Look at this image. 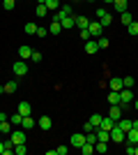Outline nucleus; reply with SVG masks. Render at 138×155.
Here are the masks:
<instances>
[{
    "instance_id": "obj_13",
    "label": "nucleus",
    "mask_w": 138,
    "mask_h": 155,
    "mask_svg": "<svg viewBox=\"0 0 138 155\" xmlns=\"http://www.w3.org/2000/svg\"><path fill=\"white\" fill-rule=\"evenodd\" d=\"M124 139H127V143H131V146H136V143H138V130H129V132H127V137H124Z\"/></svg>"
},
{
    "instance_id": "obj_9",
    "label": "nucleus",
    "mask_w": 138,
    "mask_h": 155,
    "mask_svg": "<svg viewBox=\"0 0 138 155\" xmlns=\"http://www.w3.org/2000/svg\"><path fill=\"white\" fill-rule=\"evenodd\" d=\"M60 23H62V30H72V28L76 26V16H74V14H69V16H65Z\"/></svg>"
},
{
    "instance_id": "obj_26",
    "label": "nucleus",
    "mask_w": 138,
    "mask_h": 155,
    "mask_svg": "<svg viewBox=\"0 0 138 155\" xmlns=\"http://www.w3.org/2000/svg\"><path fill=\"white\" fill-rule=\"evenodd\" d=\"M120 21H122V26H129V23L133 21V16L129 12H122V14H120Z\"/></svg>"
},
{
    "instance_id": "obj_15",
    "label": "nucleus",
    "mask_w": 138,
    "mask_h": 155,
    "mask_svg": "<svg viewBox=\"0 0 138 155\" xmlns=\"http://www.w3.org/2000/svg\"><path fill=\"white\" fill-rule=\"evenodd\" d=\"M99 127H104V130H108V132H111V130L115 127V120H113L111 116H104V118H101V125H99Z\"/></svg>"
},
{
    "instance_id": "obj_40",
    "label": "nucleus",
    "mask_w": 138,
    "mask_h": 155,
    "mask_svg": "<svg viewBox=\"0 0 138 155\" xmlns=\"http://www.w3.org/2000/svg\"><path fill=\"white\" fill-rule=\"evenodd\" d=\"M30 60H32V63H39V60H41V53H39V51H32V56H30Z\"/></svg>"
},
{
    "instance_id": "obj_56",
    "label": "nucleus",
    "mask_w": 138,
    "mask_h": 155,
    "mask_svg": "<svg viewBox=\"0 0 138 155\" xmlns=\"http://www.w3.org/2000/svg\"><path fill=\"white\" fill-rule=\"evenodd\" d=\"M87 2H94V0H87Z\"/></svg>"
},
{
    "instance_id": "obj_7",
    "label": "nucleus",
    "mask_w": 138,
    "mask_h": 155,
    "mask_svg": "<svg viewBox=\"0 0 138 155\" xmlns=\"http://www.w3.org/2000/svg\"><path fill=\"white\" fill-rule=\"evenodd\" d=\"M108 88H111V91H122V88H124L122 77H111L108 79Z\"/></svg>"
},
{
    "instance_id": "obj_11",
    "label": "nucleus",
    "mask_w": 138,
    "mask_h": 155,
    "mask_svg": "<svg viewBox=\"0 0 138 155\" xmlns=\"http://www.w3.org/2000/svg\"><path fill=\"white\" fill-rule=\"evenodd\" d=\"M94 132H97V139H99V141H106V143L111 141V132H108V130H104V127H97Z\"/></svg>"
},
{
    "instance_id": "obj_36",
    "label": "nucleus",
    "mask_w": 138,
    "mask_h": 155,
    "mask_svg": "<svg viewBox=\"0 0 138 155\" xmlns=\"http://www.w3.org/2000/svg\"><path fill=\"white\" fill-rule=\"evenodd\" d=\"M111 14H106V16H101V19H99V23H101V26H104V28H108V26H111Z\"/></svg>"
},
{
    "instance_id": "obj_38",
    "label": "nucleus",
    "mask_w": 138,
    "mask_h": 155,
    "mask_svg": "<svg viewBox=\"0 0 138 155\" xmlns=\"http://www.w3.org/2000/svg\"><path fill=\"white\" fill-rule=\"evenodd\" d=\"M46 14H48L46 5H37V16H46Z\"/></svg>"
},
{
    "instance_id": "obj_52",
    "label": "nucleus",
    "mask_w": 138,
    "mask_h": 155,
    "mask_svg": "<svg viewBox=\"0 0 138 155\" xmlns=\"http://www.w3.org/2000/svg\"><path fill=\"white\" fill-rule=\"evenodd\" d=\"M104 2H111V5H113V0H104Z\"/></svg>"
},
{
    "instance_id": "obj_8",
    "label": "nucleus",
    "mask_w": 138,
    "mask_h": 155,
    "mask_svg": "<svg viewBox=\"0 0 138 155\" xmlns=\"http://www.w3.org/2000/svg\"><path fill=\"white\" fill-rule=\"evenodd\" d=\"M16 111H19L21 116H32V104H30V102H19Z\"/></svg>"
},
{
    "instance_id": "obj_49",
    "label": "nucleus",
    "mask_w": 138,
    "mask_h": 155,
    "mask_svg": "<svg viewBox=\"0 0 138 155\" xmlns=\"http://www.w3.org/2000/svg\"><path fill=\"white\" fill-rule=\"evenodd\" d=\"M2 148H5V141H0V155H2Z\"/></svg>"
},
{
    "instance_id": "obj_35",
    "label": "nucleus",
    "mask_w": 138,
    "mask_h": 155,
    "mask_svg": "<svg viewBox=\"0 0 138 155\" xmlns=\"http://www.w3.org/2000/svg\"><path fill=\"white\" fill-rule=\"evenodd\" d=\"M37 28L39 26H35V23H26V32L28 35H37Z\"/></svg>"
},
{
    "instance_id": "obj_54",
    "label": "nucleus",
    "mask_w": 138,
    "mask_h": 155,
    "mask_svg": "<svg viewBox=\"0 0 138 155\" xmlns=\"http://www.w3.org/2000/svg\"><path fill=\"white\" fill-rule=\"evenodd\" d=\"M136 111H138V100H136Z\"/></svg>"
},
{
    "instance_id": "obj_34",
    "label": "nucleus",
    "mask_w": 138,
    "mask_h": 155,
    "mask_svg": "<svg viewBox=\"0 0 138 155\" xmlns=\"http://www.w3.org/2000/svg\"><path fill=\"white\" fill-rule=\"evenodd\" d=\"M122 81H124V88H133V86H136V81H133V77H129V74H127V77L122 79Z\"/></svg>"
},
{
    "instance_id": "obj_2",
    "label": "nucleus",
    "mask_w": 138,
    "mask_h": 155,
    "mask_svg": "<svg viewBox=\"0 0 138 155\" xmlns=\"http://www.w3.org/2000/svg\"><path fill=\"white\" fill-rule=\"evenodd\" d=\"M133 97H136L133 88H122V91H120V104H122V107H127L129 102H133Z\"/></svg>"
},
{
    "instance_id": "obj_37",
    "label": "nucleus",
    "mask_w": 138,
    "mask_h": 155,
    "mask_svg": "<svg viewBox=\"0 0 138 155\" xmlns=\"http://www.w3.org/2000/svg\"><path fill=\"white\" fill-rule=\"evenodd\" d=\"M14 2H16V0H2V7H5L7 12H12V9H14Z\"/></svg>"
},
{
    "instance_id": "obj_17",
    "label": "nucleus",
    "mask_w": 138,
    "mask_h": 155,
    "mask_svg": "<svg viewBox=\"0 0 138 155\" xmlns=\"http://www.w3.org/2000/svg\"><path fill=\"white\" fill-rule=\"evenodd\" d=\"M44 5H46V9H48V12H58L62 2H60V0H46Z\"/></svg>"
},
{
    "instance_id": "obj_53",
    "label": "nucleus",
    "mask_w": 138,
    "mask_h": 155,
    "mask_svg": "<svg viewBox=\"0 0 138 155\" xmlns=\"http://www.w3.org/2000/svg\"><path fill=\"white\" fill-rule=\"evenodd\" d=\"M136 155H138V143H136Z\"/></svg>"
},
{
    "instance_id": "obj_29",
    "label": "nucleus",
    "mask_w": 138,
    "mask_h": 155,
    "mask_svg": "<svg viewBox=\"0 0 138 155\" xmlns=\"http://www.w3.org/2000/svg\"><path fill=\"white\" fill-rule=\"evenodd\" d=\"M81 153H83V155H92V153H94V146H92V143H83V146H81Z\"/></svg>"
},
{
    "instance_id": "obj_3",
    "label": "nucleus",
    "mask_w": 138,
    "mask_h": 155,
    "mask_svg": "<svg viewBox=\"0 0 138 155\" xmlns=\"http://www.w3.org/2000/svg\"><path fill=\"white\" fill-rule=\"evenodd\" d=\"M124 137H127V132L122 127H118V125H115V127L111 130V141H115V143H122L124 141Z\"/></svg>"
},
{
    "instance_id": "obj_46",
    "label": "nucleus",
    "mask_w": 138,
    "mask_h": 155,
    "mask_svg": "<svg viewBox=\"0 0 138 155\" xmlns=\"http://www.w3.org/2000/svg\"><path fill=\"white\" fill-rule=\"evenodd\" d=\"M83 130H85V132H90V130H94V127H92V123H90V120H87V123L83 125Z\"/></svg>"
},
{
    "instance_id": "obj_31",
    "label": "nucleus",
    "mask_w": 138,
    "mask_h": 155,
    "mask_svg": "<svg viewBox=\"0 0 138 155\" xmlns=\"http://www.w3.org/2000/svg\"><path fill=\"white\" fill-rule=\"evenodd\" d=\"M108 44H111V42H108V37H104V35H101V37H97V46H99V49H108Z\"/></svg>"
},
{
    "instance_id": "obj_28",
    "label": "nucleus",
    "mask_w": 138,
    "mask_h": 155,
    "mask_svg": "<svg viewBox=\"0 0 138 155\" xmlns=\"http://www.w3.org/2000/svg\"><path fill=\"white\" fill-rule=\"evenodd\" d=\"M101 118H104V116H99V114H92V116H90V123H92V127H94V130L101 125Z\"/></svg>"
},
{
    "instance_id": "obj_45",
    "label": "nucleus",
    "mask_w": 138,
    "mask_h": 155,
    "mask_svg": "<svg viewBox=\"0 0 138 155\" xmlns=\"http://www.w3.org/2000/svg\"><path fill=\"white\" fill-rule=\"evenodd\" d=\"M127 155H136V146H131V143H129V148H127Z\"/></svg>"
},
{
    "instance_id": "obj_47",
    "label": "nucleus",
    "mask_w": 138,
    "mask_h": 155,
    "mask_svg": "<svg viewBox=\"0 0 138 155\" xmlns=\"http://www.w3.org/2000/svg\"><path fill=\"white\" fill-rule=\"evenodd\" d=\"M2 120H9V116H7L5 111H0V123H2Z\"/></svg>"
},
{
    "instance_id": "obj_44",
    "label": "nucleus",
    "mask_w": 138,
    "mask_h": 155,
    "mask_svg": "<svg viewBox=\"0 0 138 155\" xmlns=\"http://www.w3.org/2000/svg\"><path fill=\"white\" fill-rule=\"evenodd\" d=\"M106 14H108V12H106L104 7H99V9H97V16H99V19H101V16H106Z\"/></svg>"
},
{
    "instance_id": "obj_14",
    "label": "nucleus",
    "mask_w": 138,
    "mask_h": 155,
    "mask_svg": "<svg viewBox=\"0 0 138 155\" xmlns=\"http://www.w3.org/2000/svg\"><path fill=\"white\" fill-rule=\"evenodd\" d=\"M83 143H85V134H81V132H78V134L72 137V146H74V148H81Z\"/></svg>"
},
{
    "instance_id": "obj_51",
    "label": "nucleus",
    "mask_w": 138,
    "mask_h": 155,
    "mask_svg": "<svg viewBox=\"0 0 138 155\" xmlns=\"http://www.w3.org/2000/svg\"><path fill=\"white\" fill-rule=\"evenodd\" d=\"M69 2H81V0H69Z\"/></svg>"
},
{
    "instance_id": "obj_22",
    "label": "nucleus",
    "mask_w": 138,
    "mask_h": 155,
    "mask_svg": "<svg viewBox=\"0 0 138 155\" xmlns=\"http://www.w3.org/2000/svg\"><path fill=\"white\" fill-rule=\"evenodd\" d=\"M127 32H129L131 37H138V21H131V23L127 26Z\"/></svg>"
},
{
    "instance_id": "obj_33",
    "label": "nucleus",
    "mask_w": 138,
    "mask_h": 155,
    "mask_svg": "<svg viewBox=\"0 0 138 155\" xmlns=\"http://www.w3.org/2000/svg\"><path fill=\"white\" fill-rule=\"evenodd\" d=\"M16 88H19L16 81H7V84H5V93H16Z\"/></svg>"
},
{
    "instance_id": "obj_48",
    "label": "nucleus",
    "mask_w": 138,
    "mask_h": 155,
    "mask_svg": "<svg viewBox=\"0 0 138 155\" xmlns=\"http://www.w3.org/2000/svg\"><path fill=\"white\" fill-rule=\"evenodd\" d=\"M131 127H133V130H138V120H131Z\"/></svg>"
},
{
    "instance_id": "obj_6",
    "label": "nucleus",
    "mask_w": 138,
    "mask_h": 155,
    "mask_svg": "<svg viewBox=\"0 0 138 155\" xmlns=\"http://www.w3.org/2000/svg\"><path fill=\"white\" fill-rule=\"evenodd\" d=\"M92 37H101V32H104V26L99 23V21H90V26H87Z\"/></svg>"
},
{
    "instance_id": "obj_21",
    "label": "nucleus",
    "mask_w": 138,
    "mask_h": 155,
    "mask_svg": "<svg viewBox=\"0 0 138 155\" xmlns=\"http://www.w3.org/2000/svg\"><path fill=\"white\" fill-rule=\"evenodd\" d=\"M115 125H118V127H122L124 132H129V130H131V120H129V118H120Z\"/></svg>"
},
{
    "instance_id": "obj_1",
    "label": "nucleus",
    "mask_w": 138,
    "mask_h": 155,
    "mask_svg": "<svg viewBox=\"0 0 138 155\" xmlns=\"http://www.w3.org/2000/svg\"><path fill=\"white\" fill-rule=\"evenodd\" d=\"M9 139H12L14 146H19V143H26V130L23 127H14L9 132Z\"/></svg>"
},
{
    "instance_id": "obj_5",
    "label": "nucleus",
    "mask_w": 138,
    "mask_h": 155,
    "mask_svg": "<svg viewBox=\"0 0 138 155\" xmlns=\"http://www.w3.org/2000/svg\"><path fill=\"white\" fill-rule=\"evenodd\" d=\"M122 111H124V107H122V104H111V111H108V116H111L113 120L118 123L120 118H122Z\"/></svg>"
},
{
    "instance_id": "obj_23",
    "label": "nucleus",
    "mask_w": 138,
    "mask_h": 155,
    "mask_svg": "<svg viewBox=\"0 0 138 155\" xmlns=\"http://www.w3.org/2000/svg\"><path fill=\"white\" fill-rule=\"evenodd\" d=\"M12 130H14V125L9 123V120H2V123H0V132H2V134H9Z\"/></svg>"
},
{
    "instance_id": "obj_16",
    "label": "nucleus",
    "mask_w": 138,
    "mask_h": 155,
    "mask_svg": "<svg viewBox=\"0 0 138 155\" xmlns=\"http://www.w3.org/2000/svg\"><path fill=\"white\" fill-rule=\"evenodd\" d=\"M9 123H12L14 127H21V123H23V116H21L19 111H14L12 116H9Z\"/></svg>"
},
{
    "instance_id": "obj_19",
    "label": "nucleus",
    "mask_w": 138,
    "mask_h": 155,
    "mask_svg": "<svg viewBox=\"0 0 138 155\" xmlns=\"http://www.w3.org/2000/svg\"><path fill=\"white\" fill-rule=\"evenodd\" d=\"M48 32H51V35H60V32H62V23H60V21H51Z\"/></svg>"
},
{
    "instance_id": "obj_10",
    "label": "nucleus",
    "mask_w": 138,
    "mask_h": 155,
    "mask_svg": "<svg viewBox=\"0 0 138 155\" xmlns=\"http://www.w3.org/2000/svg\"><path fill=\"white\" fill-rule=\"evenodd\" d=\"M30 56H32V49H30L28 44H21L19 46V58L21 60H30Z\"/></svg>"
},
{
    "instance_id": "obj_24",
    "label": "nucleus",
    "mask_w": 138,
    "mask_h": 155,
    "mask_svg": "<svg viewBox=\"0 0 138 155\" xmlns=\"http://www.w3.org/2000/svg\"><path fill=\"white\" fill-rule=\"evenodd\" d=\"M21 127H23V130H30V127H35V120H32V116H23V123H21Z\"/></svg>"
},
{
    "instance_id": "obj_18",
    "label": "nucleus",
    "mask_w": 138,
    "mask_h": 155,
    "mask_svg": "<svg viewBox=\"0 0 138 155\" xmlns=\"http://www.w3.org/2000/svg\"><path fill=\"white\" fill-rule=\"evenodd\" d=\"M87 26H90V19H87V16H76V28L85 30Z\"/></svg>"
},
{
    "instance_id": "obj_41",
    "label": "nucleus",
    "mask_w": 138,
    "mask_h": 155,
    "mask_svg": "<svg viewBox=\"0 0 138 155\" xmlns=\"http://www.w3.org/2000/svg\"><path fill=\"white\" fill-rule=\"evenodd\" d=\"M81 39H85V42H87V39H92V35H90L87 28H85V30H81Z\"/></svg>"
},
{
    "instance_id": "obj_55",
    "label": "nucleus",
    "mask_w": 138,
    "mask_h": 155,
    "mask_svg": "<svg viewBox=\"0 0 138 155\" xmlns=\"http://www.w3.org/2000/svg\"><path fill=\"white\" fill-rule=\"evenodd\" d=\"M133 93H136V97H138V88H136V91H133Z\"/></svg>"
},
{
    "instance_id": "obj_50",
    "label": "nucleus",
    "mask_w": 138,
    "mask_h": 155,
    "mask_svg": "<svg viewBox=\"0 0 138 155\" xmlns=\"http://www.w3.org/2000/svg\"><path fill=\"white\" fill-rule=\"evenodd\" d=\"M0 95H5V86H0Z\"/></svg>"
},
{
    "instance_id": "obj_20",
    "label": "nucleus",
    "mask_w": 138,
    "mask_h": 155,
    "mask_svg": "<svg viewBox=\"0 0 138 155\" xmlns=\"http://www.w3.org/2000/svg\"><path fill=\"white\" fill-rule=\"evenodd\" d=\"M113 7H115V12H127V0H113Z\"/></svg>"
},
{
    "instance_id": "obj_12",
    "label": "nucleus",
    "mask_w": 138,
    "mask_h": 155,
    "mask_svg": "<svg viewBox=\"0 0 138 155\" xmlns=\"http://www.w3.org/2000/svg\"><path fill=\"white\" fill-rule=\"evenodd\" d=\"M97 51H99L97 39H94V37H92V39H87V42H85V53H90V56H92V53H97Z\"/></svg>"
},
{
    "instance_id": "obj_30",
    "label": "nucleus",
    "mask_w": 138,
    "mask_h": 155,
    "mask_svg": "<svg viewBox=\"0 0 138 155\" xmlns=\"http://www.w3.org/2000/svg\"><path fill=\"white\" fill-rule=\"evenodd\" d=\"M39 127L41 130H51V118H48V116H41L39 118Z\"/></svg>"
},
{
    "instance_id": "obj_43",
    "label": "nucleus",
    "mask_w": 138,
    "mask_h": 155,
    "mask_svg": "<svg viewBox=\"0 0 138 155\" xmlns=\"http://www.w3.org/2000/svg\"><path fill=\"white\" fill-rule=\"evenodd\" d=\"M46 35H48L46 28H37V37H46Z\"/></svg>"
},
{
    "instance_id": "obj_42",
    "label": "nucleus",
    "mask_w": 138,
    "mask_h": 155,
    "mask_svg": "<svg viewBox=\"0 0 138 155\" xmlns=\"http://www.w3.org/2000/svg\"><path fill=\"white\" fill-rule=\"evenodd\" d=\"M55 150H58V155H67L69 153V146H58Z\"/></svg>"
},
{
    "instance_id": "obj_27",
    "label": "nucleus",
    "mask_w": 138,
    "mask_h": 155,
    "mask_svg": "<svg viewBox=\"0 0 138 155\" xmlns=\"http://www.w3.org/2000/svg\"><path fill=\"white\" fill-rule=\"evenodd\" d=\"M106 150H108V143L106 141H97L94 143V153H106Z\"/></svg>"
},
{
    "instance_id": "obj_25",
    "label": "nucleus",
    "mask_w": 138,
    "mask_h": 155,
    "mask_svg": "<svg viewBox=\"0 0 138 155\" xmlns=\"http://www.w3.org/2000/svg\"><path fill=\"white\" fill-rule=\"evenodd\" d=\"M108 102L111 104H120V91H111L108 93Z\"/></svg>"
},
{
    "instance_id": "obj_4",
    "label": "nucleus",
    "mask_w": 138,
    "mask_h": 155,
    "mask_svg": "<svg viewBox=\"0 0 138 155\" xmlns=\"http://www.w3.org/2000/svg\"><path fill=\"white\" fill-rule=\"evenodd\" d=\"M14 74H16V77H26L28 74V63L26 60H16V63H14Z\"/></svg>"
},
{
    "instance_id": "obj_32",
    "label": "nucleus",
    "mask_w": 138,
    "mask_h": 155,
    "mask_svg": "<svg viewBox=\"0 0 138 155\" xmlns=\"http://www.w3.org/2000/svg\"><path fill=\"white\" fill-rule=\"evenodd\" d=\"M14 153H16V155H26L28 146H26V143H19V146H14Z\"/></svg>"
},
{
    "instance_id": "obj_39",
    "label": "nucleus",
    "mask_w": 138,
    "mask_h": 155,
    "mask_svg": "<svg viewBox=\"0 0 138 155\" xmlns=\"http://www.w3.org/2000/svg\"><path fill=\"white\" fill-rule=\"evenodd\" d=\"M60 12H62V14H72V5H69V2L60 5Z\"/></svg>"
}]
</instances>
